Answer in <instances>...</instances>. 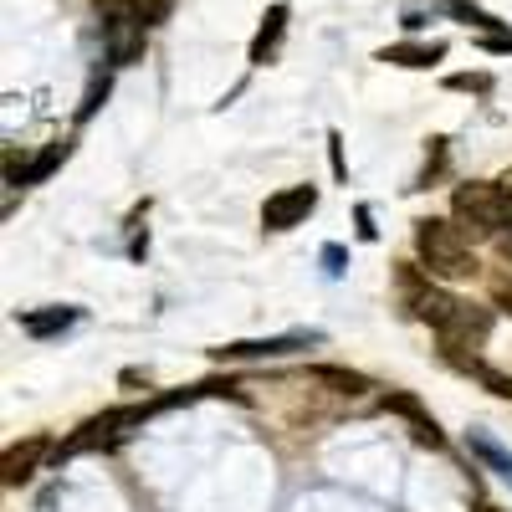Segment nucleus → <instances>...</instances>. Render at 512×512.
Masks as SVG:
<instances>
[{
	"mask_svg": "<svg viewBox=\"0 0 512 512\" xmlns=\"http://www.w3.org/2000/svg\"><path fill=\"white\" fill-rule=\"evenodd\" d=\"M451 216L466 241H497L512 226V190H502L492 180H472L451 195Z\"/></svg>",
	"mask_w": 512,
	"mask_h": 512,
	"instance_id": "nucleus-1",
	"label": "nucleus"
},
{
	"mask_svg": "<svg viewBox=\"0 0 512 512\" xmlns=\"http://www.w3.org/2000/svg\"><path fill=\"white\" fill-rule=\"evenodd\" d=\"M415 251H420V267L431 277L461 282V277H477V256L466 246L456 221H420L415 226Z\"/></svg>",
	"mask_w": 512,
	"mask_h": 512,
	"instance_id": "nucleus-2",
	"label": "nucleus"
},
{
	"mask_svg": "<svg viewBox=\"0 0 512 512\" xmlns=\"http://www.w3.org/2000/svg\"><path fill=\"white\" fill-rule=\"evenodd\" d=\"M144 415H149V405H118V410H103V415H93V420H82V425H77V436H72L62 451L72 456V451H88V446L118 441L128 425H144ZM62 451H57V456H62Z\"/></svg>",
	"mask_w": 512,
	"mask_h": 512,
	"instance_id": "nucleus-3",
	"label": "nucleus"
},
{
	"mask_svg": "<svg viewBox=\"0 0 512 512\" xmlns=\"http://www.w3.org/2000/svg\"><path fill=\"white\" fill-rule=\"evenodd\" d=\"M313 205H318V190H313V185H292V190H277V195L262 205V226H267V231H292V226L303 221Z\"/></svg>",
	"mask_w": 512,
	"mask_h": 512,
	"instance_id": "nucleus-4",
	"label": "nucleus"
},
{
	"mask_svg": "<svg viewBox=\"0 0 512 512\" xmlns=\"http://www.w3.org/2000/svg\"><path fill=\"white\" fill-rule=\"evenodd\" d=\"M487 333H492V313L466 303V308H461V318H456L451 328H441V344H446V354L461 364V354H466V349H477Z\"/></svg>",
	"mask_w": 512,
	"mask_h": 512,
	"instance_id": "nucleus-5",
	"label": "nucleus"
},
{
	"mask_svg": "<svg viewBox=\"0 0 512 512\" xmlns=\"http://www.w3.org/2000/svg\"><path fill=\"white\" fill-rule=\"evenodd\" d=\"M379 405H384V410H395V415H405V420H410V436H415L420 446H431V451H436V446H446L441 425H436L431 415H425V405H420L415 395H400V390H390V395H384Z\"/></svg>",
	"mask_w": 512,
	"mask_h": 512,
	"instance_id": "nucleus-6",
	"label": "nucleus"
},
{
	"mask_svg": "<svg viewBox=\"0 0 512 512\" xmlns=\"http://www.w3.org/2000/svg\"><path fill=\"white\" fill-rule=\"evenodd\" d=\"M144 21H103V47L113 57V67H128V62H139L144 52Z\"/></svg>",
	"mask_w": 512,
	"mask_h": 512,
	"instance_id": "nucleus-7",
	"label": "nucleus"
},
{
	"mask_svg": "<svg viewBox=\"0 0 512 512\" xmlns=\"http://www.w3.org/2000/svg\"><path fill=\"white\" fill-rule=\"evenodd\" d=\"M318 333H287V338H256V344H226V349H216V359H226V364H236V359H272V354H292V349H303V344H313Z\"/></svg>",
	"mask_w": 512,
	"mask_h": 512,
	"instance_id": "nucleus-8",
	"label": "nucleus"
},
{
	"mask_svg": "<svg viewBox=\"0 0 512 512\" xmlns=\"http://www.w3.org/2000/svg\"><path fill=\"white\" fill-rule=\"evenodd\" d=\"M47 456V436H31L26 446H11L6 451V466H0V477H6V487H21L31 472H36V461Z\"/></svg>",
	"mask_w": 512,
	"mask_h": 512,
	"instance_id": "nucleus-9",
	"label": "nucleus"
},
{
	"mask_svg": "<svg viewBox=\"0 0 512 512\" xmlns=\"http://www.w3.org/2000/svg\"><path fill=\"white\" fill-rule=\"evenodd\" d=\"M303 379L308 384H328V390H338V395H364L369 390V379L359 369H338V364H313Z\"/></svg>",
	"mask_w": 512,
	"mask_h": 512,
	"instance_id": "nucleus-10",
	"label": "nucleus"
},
{
	"mask_svg": "<svg viewBox=\"0 0 512 512\" xmlns=\"http://www.w3.org/2000/svg\"><path fill=\"white\" fill-rule=\"evenodd\" d=\"M441 57H446L441 41H431V47H425V41H405V47H384L379 52V62H400V67H431Z\"/></svg>",
	"mask_w": 512,
	"mask_h": 512,
	"instance_id": "nucleus-11",
	"label": "nucleus"
},
{
	"mask_svg": "<svg viewBox=\"0 0 512 512\" xmlns=\"http://www.w3.org/2000/svg\"><path fill=\"white\" fill-rule=\"evenodd\" d=\"M282 21H287V6H272L267 26L256 31V41H251V62H267V57H272V47H277V36H282Z\"/></svg>",
	"mask_w": 512,
	"mask_h": 512,
	"instance_id": "nucleus-12",
	"label": "nucleus"
},
{
	"mask_svg": "<svg viewBox=\"0 0 512 512\" xmlns=\"http://www.w3.org/2000/svg\"><path fill=\"white\" fill-rule=\"evenodd\" d=\"M446 11H451L456 21H466V26H477V31H492V26H497L482 6H472V0H446Z\"/></svg>",
	"mask_w": 512,
	"mask_h": 512,
	"instance_id": "nucleus-13",
	"label": "nucleus"
},
{
	"mask_svg": "<svg viewBox=\"0 0 512 512\" xmlns=\"http://www.w3.org/2000/svg\"><path fill=\"white\" fill-rule=\"evenodd\" d=\"M72 318H77L72 308H57V313H31V318H26V328H31V333H52V328H67Z\"/></svg>",
	"mask_w": 512,
	"mask_h": 512,
	"instance_id": "nucleus-14",
	"label": "nucleus"
},
{
	"mask_svg": "<svg viewBox=\"0 0 512 512\" xmlns=\"http://www.w3.org/2000/svg\"><path fill=\"white\" fill-rule=\"evenodd\" d=\"M472 451H477V456H482L487 466H497V472H502V477L512 482V456H507V451H497V446H492V441H482V436L472 441Z\"/></svg>",
	"mask_w": 512,
	"mask_h": 512,
	"instance_id": "nucleus-15",
	"label": "nucleus"
},
{
	"mask_svg": "<svg viewBox=\"0 0 512 512\" xmlns=\"http://www.w3.org/2000/svg\"><path fill=\"white\" fill-rule=\"evenodd\" d=\"M57 159H67V144H52L47 154H41L31 169H26V180H41V175H52V169H57Z\"/></svg>",
	"mask_w": 512,
	"mask_h": 512,
	"instance_id": "nucleus-16",
	"label": "nucleus"
},
{
	"mask_svg": "<svg viewBox=\"0 0 512 512\" xmlns=\"http://www.w3.org/2000/svg\"><path fill=\"white\" fill-rule=\"evenodd\" d=\"M451 88H477V93H482L487 77H451Z\"/></svg>",
	"mask_w": 512,
	"mask_h": 512,
	"instance_id": "nucleus-17",
	"label": "nucleus"
},
{
	"mask_svg": "<svg viewBox=\"0 0 512 512\" xmlns=\"http://www.w3.org/2000/svg\"><path fill=\"white\" fill-rule=\"evenodd\" d=\"M497 251H502V262H512V226L497 236Z\"/></svg>",
	"mask_w": 512,
	"mask_h": 512,
	"instance_id": "nucleus-18",
	"label": "nucleus"
},
{
	"mask_svg": "<svg viewBox=\"0 0 512 512\" xmlns=\"http://www.w3.org/2000/svg\"><path fill=\"white\" fill-rule=\"evenodd\" d=\"M482 512H502V507H482Z\"/></svg>",
	"mask_w": 512,
	"mask_h": 512,
	"instance_id": "nucleus-19",
	"label": "nucleus"
}]
</instances>
